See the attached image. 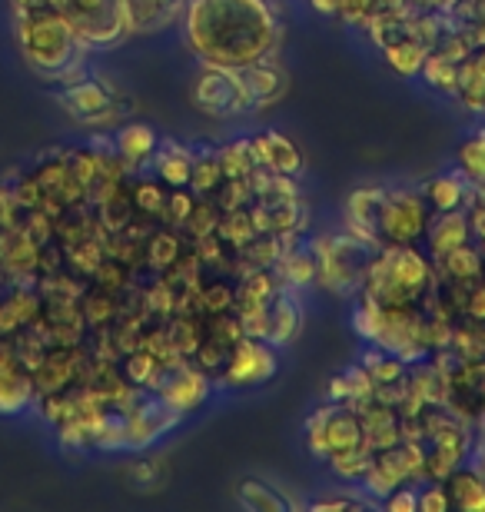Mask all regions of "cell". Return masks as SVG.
<instances>
[{"label": "cell", "mask_w": 485, "mask_h": 512, "mask_svg": "<svg viewBox=\"0 0 485 512\" xmlns=\"http://www.w3.org/2000/svg\"><path fill=\"white\" fill-rule=\"evenodd\" d=\"M187 44L203 64L243 70L273 57L280 24L266 0H187Z\"/></svg>", "instance_id": "6da1fadb"}, {"label": "cell", "mask_w": 485, "mask_h": 512, "mask_svg": "<svg viewBox=\"0 0 485 512\" xmlns=\"http://www.w3.org/2000/svg\"><path fill=\"white\" fill-rule=\"evenodd\" d=\"M17 44L27 64L47 80L70 84V80L80 77L87 47L57 7L37 4L17 10Z\"/></svg>", "instance_id": "7a4b0ae2"}, {"label": "cell", "mask_w": 485, "mask_h": 512, "mask_svg": "<svg viewBox=\"0 0 485 512\" xmlns=\"http://www.w3.org/2000/svg\"><path fill=\"white\" fill-rule=\"evenodd\" d=\"M432 266L412 243H389L366 266V293L383 306H412L429 290Z\"/></svg>", "instance_id": "3957f363"}, {"label": "cell", "mask_w": 485, "mask_h": 512, "mask_svg": "<svg viewBox=\"0 0 485 512\" xmlns=\"http://www.w3.org/2000/svg\"><path fill=\"white\" fill-rule=\"evenodd\" d=\"M70 20L84 47H113L130 37V20L123 0H50Z\"/></svg>", "instance_id": "277c9868"}, {"label": "cell", "mask_w": 485, "mask_h": 512, "mask_svg": "<svg viewBox=\"0 0 485 512\" xmlns=\"http://www.w3.org/2000/svg\"><path fill=\"white\" fill-rule=\"evenodd\" d=\"M309 446L316 456L333 459L339 453H353L366 446V426L356 406L333 403L323 406L316 416H309Z\"/></svg>", "instance_id": "5b68a950"}, {"label": "cell", "mask_w": 485, "mask_h": 512, "mask_svg": "<svg viewBox=\"0 0 485 512\" xmlns=\"http://www.w3.org/2000/svg\"><path fill=\"white\" fill-rule=\"evenodd\" d=\"M193 104L210 117H236L253 110L240 70L210 64H203V70L193 80Z\"/></svg>", "instance_id": "8992f818"}, {"label": "cell", "mask_w": 485, "mask_h": 512, "mask_svg": "<svg viewBox=\"0 0 485 512\" xmlns=\"http://www.w3.org/2000/svg\"><path fill=\"white\" fill-rule=\"evenodd\" d=\"M429 230L426 197L409 190H386L379 210V240L386 243H416Z\"/></svg>", "instance_id": "52a82bcc"}, {"label": "cell", "mask_w": 485, "mask_h": 512, "mask_svg": "<svg viewBox=\"0 0 485 512\" xmlns=\"http://www.w3.org/2000/svg\"><path fill=\"white\" fill-rule=\"evenodd\" d=\"M57 100L70 117L80 120V124H90V127L113 124V120L120 117V107H117L113 90L103 84V80H94V77L70 80V84H64V90L57 94Z\"/></svg>", "instance_id": "ba28073f"}, {"label": "cell", "mask_w": 485, "mask_h": 512, "mask_svg": "<svg viewBox=\"0 0 485 512\" xmlns=\"http://www.w3.org/2000/svg\"><path fill=\"white\" fill-rule=\"evenodd\" d=\"M273 350L276 346H270L266 340L243 336L230 353L223 383L226 386H263L266 380H273V373L280 370V360H276Z\"/></svg>", "instance_id": "9c48e42d"}, {"label": "cell", "mask_w": 485, "mask_h": 512, "mask_svg": "<svg viewBox=\"0 0 485 512\" xmlns=\"http://www.w3.org/2000/svg\"><path fill=\"white\" fill-rule=\"evenodd\" d=\"M34 180H37L40 193H44V210L54 220L64 210L77 207V203H87L84 187H80V180L74 177V170H70V160H64V157L40 163L34 170Z\"/></svg>", "instance_id": "30bf717a"}, {"label": "cell", "mask_w": 485, "mask_h": 512, "mask_svg": "<svg viewBox=\"0 0 485 512\" xmlns=\"http://www.w3.org/2000/svg\"><path fill=\"white\" fill-rule=\"evenodd\" d=\"M123 409H127V443H123V449L153 446L160 436H167L180 419L177 409H170L160 396L143 399L140 406H123Z\"/></svg>", "instance_id": "8fae6325"}, {"label": "cell", "mask_w": 485, "mask_h": 512, "mask_svg": "<svg viewBox=\"0 0 485 512\" xmlns=\"http://www.w3.org/2000/svg\"><path fill=\"white\" fill-rule=\"evenodd\" d=\"M44 313V296L34 283H14L7 293H0V336H17L20 330L34 326Z\"/></svg>", "instance_id": "7c38bea8"}, {"label": "cell", "mask_w": 485, "mask_h": 512, "mask_svg": "<svg viewBox=\"0 0 485 512\" xmlns=\"http://www.w3.org/2000/svg\"><path fill=\"white\" fill-rule=\"evenodd\" d=\"M157 396L177 413H190L210 396V380L203 370H187V366H170V373L163 376V383L157 386Z\"/></svg>", "instance_id": "4fadbf2b"}, {"label": "cell", "mask_w": 485, "mask_h": 512, "mask_svg": "<svg viewBox=\"0 0 485 512\" xmlns=\"http://www.w3.org/2000/svg\"><path fill=\"white\" fill-rule=\"evenodd\" d=\"M253 153H256V167H266L273 173H283V177H296L303 170V157H299L296 143L286 137V133L266 130L260 137H253Z\"/></svg>", "instance_id": "5bb4252c"}, {"label": "cell", "mask_w": 485, "mask_h": 512, "mask_svg": "<svg viewBox=\"0 0 485 512\" xmlns=\"http://www.w3.org/2000/svg\"><path fill=\"white\" fill-rule=\"evenodd\" d=\"M123 7H127L130 34H157L187 10V0H123Z\"/></svg>", "instance_id": "9a60e30c"}, {"label": "cell", "mask_w": 485, "mask_h": 512, "mask_svg": "<svg viewBox=\"0 0 485 512\" xmlns=\"http://www.w3.org/2000/svg\"><path fill=\"white\" fill-rule=\"evenodd\" d=\"M240 77H243V87H246V94H250L253 107L276 104V100L283 97V90H286V74H283L280 64H276L273 57L256 60V64L243 67Z\"/></svg>", "instance_id": "2e32d148"}, {"label": "cell", "mask_w": 485, "mask_h": 512, "mask_svg": "<svg viewBox=\"0 0 485 512\" xmlns=\"http://www.w3.org/2000/svg\"><path fill=\"white\" fill-rule=\"evenodd\" d=\"M379 44H383V54L389 60V67L392 70H399V74H406V77H416L422 64H426V57H429V47H426V40H422L419 34H409V30H386L383 37H379Z\"/></svg>", "instance_id": "e0dca14e"}, {"label": "cell", "mask_w": 485, "mask_h": 512, "mask_svg": "<svg viewBox=\"0 0 485 512\" xmlns=\"http://www.w3.org/2000/svg\"><path fill=\"white\" fill-rule=\"evenodd\" d=\"M299 326H303V313L290 293H273L270 306H266V336L270 346H286L296 340Z\"/></svg>", "instance_id": "ac0fdd59"}, {"label": "cell", "mask_w": 485, "mask_h": 512, "mask_svg": "<svg viewBox=\"0 0 485 512\" xmlns=\"http://www.w3.org/2000/svg\"><path fill=\"white\" fill-rule=\"evenodd\" d=\"M34 399H37V389H34V376H30V370H24L20 363L0 370V416L24 413Z\"/></svg>", "instance_id": "d6986e66"}, {"label": "cell", "mask_w": 485, "mask_h": 512, "mask_svg": "<svg viewBox=\"0 0 485 512\" xmlns=\"http://www.w3.org/2000/svg\"><path fill=\"white\" fill-rule=\"evenodd\" d=\"M157 133L147 124H123L117 130V140H113V150L123 160V167H143V163L153 160L157 153Z\"/></svg>", "instance_id": "ffe728a7"}, {"label": "cell", "mask_w": 485, "mask_h": 512, "mask_svg": "<svg viewBox=\"0 0 485 512\" xmlns=\"http://www.w3.org/2000/svg\"><path fill=\"white\" fill-rule=\"evenodd\" d=\"M153 167H157V177L170 187H187L190 173H193V153L183 150L180 143L163 140L157 143V153H153Z\"/></svg>", "instance_id": "44dd1931"}, {"label": "cell", "mask_w": 485, "mask_h": 512, "mask_svg": "<svg viewBox=\"0 0 485 512\" xmlns=\"http://www.w3.org/2000/svg\"><path fill=\"white\" fill-rule=\"evenodd\" d=\"M236 503H240L243 509H250V512H286V509H293V499H286L280 489L263 483V479H256V476L236 483Z\"/></svg>", "instance_id": "7402d4cb"}, {"label": "cell", "mask_w": 485, "mask_h": 512, "mask_svg": "<svg viewBox=\"0 0 485 512\" xmlns=\"http://www.w3.org/2000/svg\"><path fill=\"white\" fill-rule=\"evenodd\" d=\"M469 217L466 213H459V210H449V213H442V217L432 223L429 227V253L436 256H446L449 250H456L462 247V243H469Z\"/></svg>", "instance_id": "603a6c76"}, {"label": "cell", "mask_w": 485, "mask_h": 512, "mask_svg": "<svg viewBox=\"0 0 485 512\" xmlns=\"http://www.w3.org/2000/svg\"><path fill=\"white\" fill-rule=\"evenodd\" d=\"M469 197V187H466V177L459 173H439L436 180L426 183V203L436 213H449V210H459L462 203Z\"/></svg>", "instance_id": "cb8c5ba5"}, {"label": "cell", "mask_w": 485, "mask_h": 512, "mask_svg": "<svg viewBox=\"0 0 485 512\" xmlns=\"http://www.w3.org/2000/svg\"><path fill=\"white\" fill-rule=\"evenodd\" d=\"M449 499L466 512H485V479L476 469H466V473L456 469L449 476Z\"/></svg>", "instance_id": "d4e9b609"}, {"label": "cell", "mask_w": 485, "mask_h": 512, "mask_svg": "<svg viewBox=\"0 0 485 512\" xmlns=\"http://www.w3.org/2000/svg\"><path fill=\"white\" fill-rule=\"evenodd\" d=\"M439 263H442V270L452 276V280L469 283V280H482L485 253L476 250V247H469V243H462V247L449 250L446 256H439Z\"/></svg>", "instance_id": "484cf974"}, {"label": "cell", "mask_w": 485, "mask_h": 512, "mask_svg": "<svg viewBox=\"0 0 485 512\" xmlns=\"http://www.w3.org/2000/svg\"><path fill=\"white\" fill-rule=\"evenodd\" d=\"M280 273H283V280L290 283V286H309L316 280V256L313 250H303V247H296V250H283L280 253Z\"/></svg>", "instance_id": "4316f807"}, {"label": "cell", "mask_w": 485, "mask_h": 512, "mask_svg": "<svg viewBox=\"0 0 485 512\" xmlns=\"http://www.w3.org/2000/svg\"><path fill=\"white\" fill-rule=\"evenodd\" d=\"M383 323H386V306L366 293L363 300L353 306V330H356V336H363L366 343H376L379 333H383Z\"/></svg>", "instance_id": "83f0119b"}, {"label": "cell", "mask_w": 485, "mask_h": 512, "mask_svg": "<svg viewBox=\"0 0 485 512\" xmlns=\"http://www.w3.org/2000/svg\"><path fill=\"white\" fill-rule=\"evenodd\" d=\"M220 167L223 180H243L246 173L256 167V153L250 140H233L220 150Z\"/></svg>", "instance_id": "f1b7e54d"}, {"label": "cell", "mask_w": 485, "mask_h": 512, "mask_svg": "<svg viewBox=\"0 0 485 512\" xmlns=\"http://www.w3.org/2000/svg\"><path fill=\"white\" fill-rule=\"evenodd\" d=\"M180 260V240L173 237V233H157V237H150L147 243V263L153 270L167 273L173 270V263Z\"/></svg>", "instance_id": "f546056e"}, {"label": "cell", "mask_w": 485, "mask_h": 512, "mask_svg": "<svg viewBox=\"0 0 485 512\" xmlns=\"http://www.w3.org/2000/svg\"><path fill=\"white\" fill-rule=\"evenodd\" d=\"M459 170H462V177L485 183V133H482V137H472V140L462 143Z\"/></svg>", "instance_id": "4dcf8cb0"}, {"label": "cell", "mask_w": 485, "mask_h": 512, "mask_svg": "<svg viewBox=\"0 0 485 512\" xmlns=\"http://www.w3.org/2000/svg\"><path fill=\"white\" fill-rule=\"evenodd\" d=\"M223 180V167H220V153H206L203 160L193 157V173H190V187L196 193H210L216 183Z\"/></svg>", "instance_id": "1f68e13d"}, {"label": "cell", "mask_w": 485, "mask_h": 512, "mask_svg": "<svg viewBox=\"0 0 485 512\" xmlns=\"http://www.w3.org/2000/svg\"><path fill=\"white\" fill-rule=\"evenodd\" d=\"M133 207L150 213V217H157V213H163V203H167V193H163L157 183H137L133 187Z\"/></svg>", "instance_id": "d6a6232c"}, {"label": "cell", "mask_w": 485, "mask_h": 512, "mask_svg": "<svg viewBox=\"0 0 485 512\" xmlns=\"http://www.w3.org/2000/svg\"><path fill=\"white\" fill-rule=\"evenodd\" d=\"M187 223H190V230L196 233V240H200V237H210V233H216V227H220V217H216V210L210 207V203H196Z\"/></svg>", "instance_id": "836d02e7"}, {"label": "cell", "mask_w": 485, "mask_h": 512, "mask_svg": "<svg viewBox=\"0 0 485 512\" xmlns=\"http://www.w3.org/2000/svg\"><path fill=\"white\" fill-rule=\"evenodd\" d=\"M193 207H196V200L190 197V193H180V187H177V193H167V203H163V217L173 220V223H187Z\"/></svg>", "instance_id": "e575fe53"}, {"label": "cell", "mask_w": 485, "mask_h": 512, "mask_svg": "<svg viewBox=\"0 0 485 512\" xmlns=\"http://www.w3.org/2000/svg\"><path fill=\"white\" fill-rule=\"evenodd\" d=\"M203 306L210 313H226L230 310V306H236V293L230 290V286H223V283H216V286H210V290H206L203 296Z\"/></svg>", "instance_id": "d590c367"}, {"label": "cell", "mask_w": 485, "mask_h": 512, "mask_svg": "<svg viewBox=\"0 0 485 512\" xmlns=\"http://www.w3.org/2000/svg\"><path fill=\"white\" fill-rule=\"evenodd\" d=\"M449 506H452V499L442 486H426L419 493V512H446Z\"/></svg>", "instance_id": "8d00e7d4"}, {"label": "cell", "mask_w": 485, "mask_h": 512, "mask_svg": "<svg viewBox=\"0 0 485 512\" xmlns=\"http://www.w3.org/2000/svg\"><path fill=\"white\" fill-rule=\"evenodd\" d=\"M386 509H392V512L419 509V493H412V489H392L389 499H386Z\"/></svg>", "instance_id": "74e56055"}, {"label": "cell", "mask_w": 485, "mask_h": 512, "mask_svg": "<svg viewBox=\"0 0 485 512\" xmlns=\"http://www.w3.org/2000/svg\"><path fill=\"white\" fill-rule=\"evenodd\" d=\"M466 313H469L476 323H485V283H479L476 290L469 293V300H466Z\"/></svg>", "instance_id": "f35d334b"}, {"label": "cell", "mask_w": 485, "mask_h": 512, "mask_svg": "<svg viewBox=\"0 0 485 512\" xmlns=\"http://www.w3.org/2000/svg\"><path fill=\"white\" fill-rule=\"evenodd\" d=\"M319 14H343V0H309Z\"/></svg>", "instance_id": "ab89813d"}, {"label": "cell", "mask_w": 485, "mask_h": 512, "mask_svg": "<svg viewBox=\"0 0 485 512\" xmlns=\"http://www.w3.org/2000/svg\"><path fill=\"white\" fill-rule=\"evenodd\" d=\"M37 4H50V0H14V10H24V7H37Z\"/></svg>", "instance_id": "60d3db41"}]
</instances>
